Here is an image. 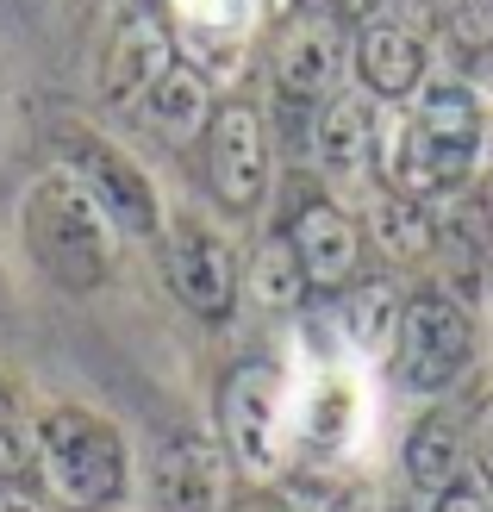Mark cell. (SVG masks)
Listing matches in <instances>:
<instances>
[{
	"label": "cell",
	"mask_w": 493,
	"mask_h": 512,
	"mask_svg": "<svg viewBox=\"0 0 493 512\" xmlns=\"http://www.w3.org/2000/svg\"><path fill=\"white\" fill-rule=\"evenodd\" d=\"M487 150V107L469 82H431L412 94V107L381 132L375 157L394 194L412 200H437L469 188V175L481 169Z\"/></svg>",
	"instance_id": "obj_1"
},
{
	"label": "cell",
	"mask_w": 493,
	"mask_h": 512,
	"mask_svg": "<svg viewBox=\"0 0 493 512\" xmlns=\"http://www.w3.org/2000/svg\"><path fill=\"white\" fill-rule=\"evenodd\" d=\"M19 232H25L32 263L57 281L63 294H94L100 281L113 275L119 225L107 219V207H100L69 169H50V175H38V182L25 188Z\"/></svg>",
	"instance_id": "obj_2"
},
{
	"label": "cell",
	"mask_w": 493,
	"mask_h": 512,
	"mask_svg": "<svg viewBox=\"0 0 493 512\" xmlns=\"http://www.w3.org/2000/svg\"><path fill=\"white\" fill-rule=\"evenodd\" d=\"M32 450H38L44 488L75 512L113 506L125 494V469H132L125 463V438H119V425H107L88 406H50L38 419Z\"/></svg>",
	"instance_id": "obj_3"
},
{
	"label": "cell",
	"mask_w": 493,
	"mask_h": 512,
	"mask_svg": "<svg viewBox=\"0 0 493 512\" xmlns=\"http://www.w3.org/2000/svg\"><path fill=\"white\" fill-rule=\"evenodd\" d=\"M350 25L331 0H300L294 13H281V32L269 50V88L281 119H313L325 100L344 88L350 69Z\"/></svg>",
	"instance_id": "obj_4"
},
{
	"label": "cell",
	"mask_w": 493,
	"mask_h": 512,
	"mask_svg": "<svg viewBox=\"0 0 493 512\" xmlns=\"http://www.w3.org/2000/svg\"><path fill=\"white\" fill-rule=\"evenodd\" d=\"M387 369L406 394H444L475 369V319L444 288H419L400 300V325L387 344Z\"/></svg>",
	"instance_id": "obj_5"
},
{
	"label": "cell",
	"mask_w": 493,
	"mask_h": 512,
	"mask_svg": "<svg viewBox=\"0 0 493 512\" xmlns=\"http://www.w3.org/2000/svg\"><path fill=\"white\" fill-rule=\"evenodd\" d=\"M219 431L244 475H281V463H288V375L263 356L238 363L219 388Z\"/></svg>",
	"instance_id": "obj_6"
},
{
	"label": "cell",
	"mask_w": 493,
	"mask_h": 512,
	"mask_svg": "<svg viewBox=\"0 0 493 512\" xmlns=\"http://www.w3.org/2000/svg\"><path fill=\"white\" fill-rule=\"evenodd\" d=\"M200 163H206V188L225 213H256L269 200V119L250 107V100H219L213 119L200 132Z\"/></svg>",
	"instance_id": "obj_7"
},
{
	"label": "cell",
	"mask_w": 493,
	"mask_h": 512,
	"mask_svg": "<svg viewBox=\"0 0 493 512\" xmlns=\"http://www.w3.org/2000/svg\"><path fill=\"white\" fill-rule=\"evenodd\" d=\"M163 275L175 300L188 306L194 319H231V306H238L244 294V275H238V256H231V244L213 232L206 219L181 213L163 225Z\"/></svg>",
	"instance_id": "obj_8"
},
{
	"label": "cell",
	"mask_w": 493,
	"mask_h": 512,
	"mask_svg": "<svg viewBox=\"0 0 493 512\" xmlns=\"http://www.w3.org/2000/svg\"><path fill=\"white\" fill-rule=\"evenodd\" d=\"M63 169L107 207V219L125 238H157V225H163L157 188H150V175L125 157L119 144H107L100 132H88V125H63Z\"/></svg>",
	"instance_id": "obj_9"
},
{
	"label": "cell",
	"mask_w": 493,
	"mask_h": 512,
	"mask_svg": "<svg viewBox=\"0 0 493 512\" xmlns=\"http://www.w3.org/2000/svg\"><path fill=\"white\" fill-rule=\"evenodd\" d=\"M350 69L369 100H412L431 75V50L425 32L394 7H375L369 19H356V38H350Z\"/></svg>",
	"instance_id": "obj_10"
},
{
	"label": "cell",
	"mask_w": 493,
	"mask_h": 512,
	"mask_svg": "<svg viewBox=\"0 0 493 512\" xmlns=\"http://www.w3.org/2000/svg\"><path fill=\"white\" fill-rule=\"evenodd\" d=\"M281 238L294 244L300 256V275H306V288L313 294H344L350 281L362 275V225L337 207V200L313 194V200H300V207L288 213V225H281Z\"/></svg>",
	"instance_id": "obj_11"
},
{
	"label": "cell",
	"mask_w": 493,
	"mask_h": 512,
	"mask_svg": "<svg viewBox=\"0 0 493 512\" xmlns=\"http://www.w3.org/2000/svg\"><path fill=\"white\" fill-rule=\"evenodd\" d=\"M175 57L181 50H175L169 19H157L150 7H132L113 25V44H107V57H100V94H107V107L138 113V100L163 82Z\"/></svg>",
	"instance_id": "obj_12"
},
{
	"label": "cell",
	"mask_w": 493,
	"mask_h": 512,
	"mask_svg": "<svg viewBox=\"0 0 493 512\" xmlns=\"http://www.w3.org/2000/svg\"><path fill=\"white\" fill-rule=\"evenodd\" d=\"M306 138H313V157L325 175L350 182L375 163V144H381V125H375V100L362 88H337L325 107L306 119Z\"/></svg>",
	"instance_id": "obj_13"
},
{
	"label": "cell",
	"mask_w": 493,
	"mask_h": 512,
	"mask_svg": "<svg viewBox=\"0 0 493 512\" xmlns=\"http://www.w3.org/2000/svg\"><path fill=\"white\" fill-rule=\"evenodd\" d=\"M256 7L263 0H169V13H175V50L188 44L206 57V82L213 75H225V63H238V50L250 38V25H256Z\"/></svg>",
	"instance_id": "obj_14"
},
{
	"label": "cell",
	"mask_w": 493,
	"mask_h": 512,
	"mask_svg": "<svg viewBox=\"0 0 493 512\" xmlns=\"http://www.w3.org/2000/svg\"><path fill=\"white\" fill-rule=\"evenodd\" d=\"M213 107H219V100H213V82H206V75H200L188 57H175L163 82L138 100V119H144L163 144L188 150V144H200V132H206V119H213Z\"/></svg>",
	"instance_id": "obj_15"
},
{
	"label": "cell",
	"mask_w": 493,
	"mask_h": 512,
	"mask_svg": "<svg viewBox=\"0 0 493 512\" xmlns=\"http://www.w3.org/2000/svg\"><path fill=\"white\" fill-rule=\"evenodd\" d=\"M219 500V450L181 431L157 456V506L163 512H213Z\"/></svg>",
	"instance_id": "obj_16"
},
{
	"label": "cell",
	"mask_w": 493,
	"mask_h": 512,
	"mask_svg": "<svg viewBox=\"0 0 493 512\" xmlns=\"http://www.w3.org/2000/svg\"><path fill=\"white\" fill-rule=\"evenodd\" d=\"M462 456H469V444H462L456 419H444V413H425L419 425L406 431V481L425 500H437L462 475Z\"/></svg>",
	"instance_id": "obj_17"
},
{
	"label": "cell",
	"mask_w": 493,
	"mask_h": 512,
	"mask_svg": "<svg viewBox=\"0 0 493 512\" xmlns=\"http://www.w3.org/2000/svg\"><path fill=\"white\" fill-rule=\"evenodd\" d=\"M394 325H400V294L387 288V281H350L344 288V331L362 356H381L394 344Z\"/></svg>",
	"instance_id": "obj_18"
},
{
	"label": "cell",
	"mask_w": 493,
	"mask_h": 512,
	"mask_svg": "<svg viewBox=\"0 0 493 512\" xmlns=\"http://www.w3.org/2000/svg\"><path fill=\"white\" fill-rule=\"evenodd\" d=\"M250 294H256V306H269V313H288V306H300L306 294V275H300V256H294V244L288 238H263L256 244V256H250Z\"/></svg>",
	"instance_id": "obj_19"
},
{
	"label": "cell",
	"mask_w": 493,
	"mask_h": 512,
	"mask_svg": "<svg viewBox=\"0 0 493 512\" xmlns=\"http://www.w3.org/2000/svg\"><path fill=\"white\" fill-rule=\"evenodd\" d=\"M375 238L387 244V256H425L431 250V213H425V200L387 188L375 200Z\"/></svg>",
	"instance_id": "obj_20"
},
{
	"label": "cell",
	"mask_w": 493,
	"mask_h": 512,
	"mask_svg": "<svg viewBox=\"0 0 493 512\" xmlns=\"http://www.w3.org/2000/svg\"><path fill=\"white\" fill-rule=\"evenodd\" d=\"M356 431V388L344 375H325L319 394L306 400V438H313L319 450H337Z\"/></svg>",
	"instance_id": "obj_21"
},
{
	"label": "cell",
	"mask_w": 493,
	"mask_h": 512,
	"mask_svg": "<svg viewBox=\"0 0 493 512\" xmlns=\"http://www.w3.org/2000/svg\"><path fill=\"white\" fill-rule=\"evenodd\" d=\"M437 19H444V38L469 63L493 57V0H437Z\"/></svg>",
	"instance_id": "obj_22"
},
{
	"label": "cell",
	"mask_w": 493,
	"mask_h": 512,
	"mask_svg": "<svg viewBox=\"0 0 493 512\" xmlns=\"http://www.w3.org/2000/svg\"><path fill=\"white\" fill-rule=\"evenodd\" d=\"M431 512H493V488H487L481 475H469V469H462V475L450 481V488L431 500Z\"/></svg>",
	"instance_id": "obj_23"
},
{
	"label": "cell",
	"mask_w": 493,
	"mask_h": 512,
	"mask_svg": "<svg viewBox=\"0 0 493 512\" xmlns=\"http://www.w3.org/2000/svg\"><path fill=\"white\" fill-rule=\"evenodd\" d=\"M475 463H481L475 475H481L487 488H493V400L481 406V419H475Z\"/></svg>",
	"instance_id": "obj_24"
},
{
	"label": "cell",
	"mask_w": 493,
	"mask_h": 512,
	"mask_svg": "<svg viewBox=\"0 0 493 512\" xmlns=\"http://www.w3.org/2000/svg\"><path fill=\"white\" fill-rule=\"evenodd\" d=\"M331 7L344 13V19H369L375 7H387V0H331Z\"/></svg>",
	"instance_id": "obj_25"
},
{
	"label": "cell",
	"mask_w": 493,
	"mask_h": 512,
	"mask_svg": "<svg viewBox=\"0 0 493 512\" xmlns=\"http://www.w3.org/2000/svg\"><path fill=\"white\" fill-rule=\"evenodd\" d=\"M263 7H269V13L281 19V13H294V7H300V0H263Z\"/></svg>",
	"instance_id": "obj_26"
},
{
	"label": "cell",
	"mask_w": 493,
	"mask_h": 512,
	"mask_svg": "<svg viewBox=\"0 0 493 512\" xmlns=\"http://www.w3.org/2000/svg\"><path fill=\"white\" fill-rule=\"evenodd\" d=\"M400 512H412V506H400Z\"/></svg>",
	"instance_id": "obj_27"
}]
</instances>
